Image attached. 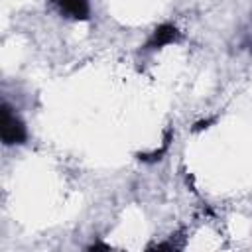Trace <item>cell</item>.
<instances>
[{
	"label": "cell",
	"mask_w": 252,
	"mask_h": 252,
	"mask_svg": "<svg viewBox=\"0 0 252 252\" xmlns=\"http://www.w3.org/2000/svg\"><path fill=\"white\" fill-rule=\"evenodd\" d=\"M0 132H2V142L4 146H18L28 140V130L26 124L18 118V114L2 102V122H0Z\"/></svg>",
	"instance_id": "cell-1"
},
{
	"label": "cell",
	"mask_w": 252,
	"mask_h": 252,
	"mask_svg": "<svg viewBox=\"0 0 252 252\" xmlns=\"http://www.w3.org/2000/svg\"><path fill=\"white\" fill-rule=\"evenodd\" d=\"M177 39H179V30L173 24H161L154 30L152 37L146 43V49H159V47H163L167 43H173Z\"/></svg>",
	"instance_id": "cell-2"
},
{
	"label": "cell",
	"mask_w": 252,
	"mask_h": 252,
	"mask_svg": "<svg viewBox=\"0 0 252 252\" xmlns=\"http://www.w3.org/2000/svg\"><path fill=\"white\" fill-rule=\"evenodd\" d=\"M61 14L73 20H89L91 18V6L89 0H53Z\"/></svg>",
	"instance_id": "cell-3"
},
{
	"label": "cell",
	"mask_w": 252,
	"mask_h": 252,
	"mask_svg": "<svg viewBox=\"0 0 252 252\" xmlns=\"http://www.w3.org/2000/svg\"><path fill=\"white\" fill-rule=\"evenodd\" d=\"M89 250H108V246H106V244H102V242H98V244L89 246Z\"/></svg>",
	"instance_id": "cell-4"
}]
</instances>
